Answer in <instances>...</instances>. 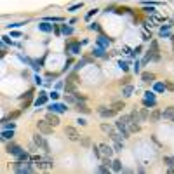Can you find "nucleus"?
<instances>
[{
    "label": "nucleus",
    "mask_w": 174,
    "mask_h": 174,
    "mask_svg": "<svg viewBox=\"0 0 174 174\" xmlns=\"http://www.w3.org/2000/svg\"><path fill=\"white\" fill-rule=\"evenodd\" d=\"M52 167V162L51 160H42L40 158L39 164H37V169H40V171H45V169H51Z\"/></svg>",
    "instance_id": "16"
},
{
    "label": "nucleus",
    "mask_w": 174,
    "mask_h": 174,
    "mask_svg": "<svg viewBox=\"0 0 174 174\" xmlns=\"http://www.w3.org/2000/svg\"><path fill=\"white\" fill-rule=\"evenodd\" d=\"M75 110H77L78 113H91V110L87 108V105H85V101H78L77 105H75Z\"/></svg>",
    "instance_id": "15"
},
{
    "label": "nucleus",
    "mask_w": 174,
    "mask_h": 174,
    "mask_svg": "<svg viewBox=\"0 0 174 174\" xmlns=\"http://www.w3.org/2000/svg\"><path fill=\"white\" fill-rule=\"evenodd\" d=\"M14 129H2V139H12Z\"/></svg>",
    "instance_id": "21"
},
{
    "label": "nucleus",
    "mask_w": 174,
    "mask_h": 174,
    "mask_svg": "<svg viewBox=\"0 0 174 174\" xmlns=\"http://www.w3.org/2000/svg\"><path fill=\"white\" fill-rule=\"evenodd\" d=\"M16 158H18V160H23V162H26V160H32L30 153H28V152H24V150H23L19 155H16Z\"/></svg>",
    "instance_id": "27"
},
{
    "label": "nucleus",
    "mask_w": 174,
    "mask_h": 174,
    "mask_svg": "<svg viewBox=\"0 0 174 174\" xmlns=\"http://www.w3.org/2000/svg\"><path fill=\"white\" fill-rule=\"evenodd\" d=\"M11 37H14V39H19V37H21V32H14V30H12V32H11Z\"/></svg>",
    "instance_id": "50"
},
{
    "label": "nucleus",
    "mask_w": 174,
    "mask_h": 174,
    "mask_svg": "<svg viewBox=\"0 0 174 174\" xmlns=\"http://www.w3.org/2000/svg\"><path fill=\"white\" fill-rule=\"evenodd\" d=\"M44 21H49V23H63L64 18H59V16H47V18H44Z\"/></svg>",
    "instance_id": "28"
},
{
    "label": "nucleus",
    "mask_w": 174,
    "mask_h": 174,
    "mask_svg": "<svg viewBox=\"0 0 174 174\" xmlns=\"http://www.w3.org/2000/svg\"><path fill=\"white\" fill-rule=\"evenodd\" d=\"M5 152H7V153H11V155H14V157H16V155H19L21 152H23V148H21L19 145H16V143H9V145L5 146Z\"/></svg>",
    "instance_id": "8"
},
{
    "label": "nucleus",
    "mask_w": 174,
    "mask_h": 174,
    "mask_svg": "<svg viewBox=\"0 0 174 174\" xmlns=\"http://www.w3.org/2000/svg\"><path fill=\"white\" fill-rule=\"evenodd\" d=\"M52 127H54V125H51L47 120H39V122H37V129H39V132H42L44 136L52 134Z\"/></svg>",
    "instance_id": "4"
},
{
    "label": "nucleus",
    "mask_w": 174,
    "mask_h": 174,
    "mask_svg": "<svg viewBox=\"0 0 174 174\" xmlns=\"http://www.w3.org/2000/svg\"><path fill=\"white\" fill-rule=\"evenodd\" d=\"M2 129H16V124L11 120V122H4L2 124Z\"/></svg>",
    "instance_id": "33"
},
{
    "label": "nucleus",
    "mask_w": 174,
    "mask_h": 174,
    "mask_svg": "<svg viewBox=\"0 0 174 174\" xmlns=\"http://www.w3.org/2000/svg\"><path fill=\"white\" fill-rule=\"evenodd\" d=\"M99 150H101V155H103V157H112V155H113V148L108 146V145H105V143L99 145Z\"/></svg>",
    "instance_id": "14"
},
{
    "label": "nucleus",
    "mask_w": 174,
    "mask_h": 174,
    "mask_svg": "<svg viewBox=\"0 0 174 174\" xmlns=\"http://www.w3.org/2000/svg\"><path fill=\"white\" fill-rule=\"evenodd\" d=\"M80 143H82V146H85V148H87V146L91 145V141H89V137H82V136H80Z\"/></svg>",
    "instance_id": "44"
},
{
    "label": "nucleus",
    "mask_w": 174,
    "mask_h": 174,
    "mask_svg": "<svg viewBox=\"0 0 174 174\" xmlns=\"http://www.w3.org/2000/svg\"><path fill=\"white\" fill-rule=\"evenodd\" d=\"M68 108H66V105H59V103H52V105H49V112H56V113H64Z\"/></svg>",
    "instance_id": "11"
},
{
    "label": "nucleus",
    "mask_w": 174,
    "mask_h": 174,
    "mask_svg": "<svg viewBox=\"0 0 174 174\" xmlns=\"http://www.w3.org/2000/svg\"><path fill=\"white\" fill-rule=\"evenodd\" d=\"M89 61H91V59H87V58H84V59H82V61H78L77 64H75V72H77V70H80V68H82L84 64H87Z\"/></svg>",
    "instance_id": "34"
},
{
    "label": "nucleus",
    "mask_w": 174,
    "mask_h": 174,
    "mask_svg": "<svg viewBox=\"0 0 174 174\" xmlns=\"http://www.w3.org/2000/svg\"><path fill=\"white\" fill-rule=\"evenodd\" d=\"M77 122L80 124V125H85V124H87V120H85V118H78Z\"/></svg>",
    "instance_id": "52"
},
{
    "label": "nucleus",
    "mask_w": 174,
    "mask_h": 174,
    "mask_svg": "<svg viewBox=\"0 0 174 174\" xmlns=\"http://www.w3.org/2000/svg\"><path fill=\"white\" fill-rule=\"evenodd\" d=\"M171 39H173V44H174V37H171Z\"/></svg>",
    "instance_id": "54"
},
{
    "label": "nucleus",
    "mask_w": 174,
    "mask_h": 174,
    "mask_svg": "<svg viewBox=\"0 0 174 174\" xmlns=\"http://www.w3.org/2000/svg\"><path fill=\"white\" fill-rule=\"evenodd\" d=\"M101 131H103V132H106V134H110V132L113 131V127H112L110 124H105V122H103V124H101Z\"/></svg>",
    "instance_id": "31"
},
{
    "label": "nucleus",
    "mask_w": 174,
    "mask_h": 174,
    "mask_svg": "<svg viewBox=\"0 0 174 174\" xmlns=\"http://www.w3.org/2000/svg\"><path fill=\"white\" fill-rule=\"evenodd\" d=\"M112 108H113L117 113H118V112L124 108V101H115V103H112Z\"/></svg>",
    "instance_id": "29"
},
{
    "label": "nucleus",
    "mask_w": 174,
    "mask_h": 174,
    "mask_svg": "<svg viewBox=\"0 0 174 174\" xmlns=\"http://www.w3.org/2000/svg\"><path fill=\"white\" fill-rule=\"evenodd\" d=\"M45 120H47L51 125H54V127H56V125H59V117L56 115V112H49V113L45 115Z\"/></svg>",
    "instance_id": "12"
},
{
    "label": "nucleus",
    "mask_w": 174,
    "mask_h": 174,
    "mask_svg": "<svg viewBox=\"0 0 174 174\" xmlns=\"http://www.w3.org/2000/svg\"><path fill=\"white\" fill-rule=\"evenodd\" d=\"M12 169L16 171V173H19V174H30V173H33L35 169L32 167V162L30 160H26V162H23V160H16L14 162V165H12Z\"/></svg>",
    "instance_id": "2"
},
{
    "label": "nucleus",
    "mask_w": 174,
    "mask_h": 174,
    "mask_svg": "<svg viewBox=\"0 0 174 174\" xmlns=\"http://www.w3.org/2000/svg\"><path fill=\"white\" fill-rule=\"evenodd\" d=\"M32 97H33V89H30V91H28V92L24 94V103H23V108H21V110H24V108H26V106L30 105Z\"/></svg>",
    "instance_id": "20"
},
{
    "label": "nucleus",
    "mask_w": 174,
    "mask_h": 174,
    "mask_svg": "<svg viewBox=\"0 0 174 174\" xmlns=\"http://www.w3.org/2000/svg\"><path fill=\"white\" fill-rule=\"evenodd\" d=\"M39 30L44 33H51V32H54V24H49V21H42L39 23Z\"/></svg>",
    "instance_id": "13"
},
{
    "label": "nucleus",
    "mask_w": 174,
    "mask_h": 174,
    "mask_svg": "<svg viewBox=\"0 0 174 174\" xmlns=\"http://www.w3.org/2000/svg\"><path fill=\"white\" fill-rule=\"evenodd\" d=\"M145 99H155V92L153 91H146L145 92Z\"/></svg>",
    "instance_id": "47"
},
{
    "label": "nucleus",
    "mask_w": 174,
    "mask_h": 174,
    "mask_svg": "<svg viewBox=\"0 0 174 174\" xmlns=\"http://www.w3.org/2000/svg\"><path fill=\"white\" fill-rule=\"evenodd\" d=\"M92 153H94V157H96V158H103V155H101V150H99V146H96V145L92 146Z\"/></svg>",
    "instance_id": "37"
},
{
    "label": "nucleus",
    "mask_w": 174,
    "mask_h": 174,
    "mask_svg": "<svg viewBox=\"0 0 174 174\" xmlns=\"http://www.w3.org/2000/svg\"><path fill=\"white\" fill-rule=\"evenodd\" d=\"M139 66H141V64H139V61L136 59V63H134V72L136 73H139Z\"/></svg>",
    "instance_id": "51"
},
{
    "label": "nucleus",
    "mask_w": 174,
    "mask_h": 174,
    "mask_svg": "<svg viewBox=\"0 0 174 174\" xmlns=\"http://www.w3.org/2000/svg\"><path fill=\"white\" fill-rule=\"evenodd\" d=\"M132 92H134V85H125V87H124V91H122V94H124L125 97L132 96Z\"/></svg>",
    "instance_id": "26"
},
{
    "label": "nucleus",
    "mask_w": 174,
    "mask_h": 174,
    "mask_svg": "<svg viewBox=\"0 0 174 174\" xmlns=\"http://www.w3.org/2000/svg\"><path fill=\"white\" fill-rule=\"evenodd\" d=\"M115 127L118 129V131H120V134L124 136V137H129V136H131V131H129V127H127V125H125V122H122L120 118H118V120L115 122Z\"/></svg>",
    "instance_id": "7"
},
{
    "label": "nucleus",
    "mask_w": 174,
    "mask_h": 174,
    "mask_svg": "<svg viewBox=\"0 0 174 174\" xmlns=\"http://www.w3.org/2000/svg\"><path fill=\"white\" fill-rule=\"evenodd\" d=\"M61 32H63V35H66V37H70V35L73 33V28H72L70 24H61Z\"/></svg>",
    "instance_id": "24"
},
{
    "label": "nucleus",
    "mask_w": 174,
    "mask_h": 174,
    "mask_svg": "<svg viewBox=\"0 0 174 174\" xmlns=\"http://www.w3.org/2000/svg\"><path fill=\"white\" fill-rule=\"evenodd\" d=\"M162 117H164L165 120H174V106H169V108H165V110L162 112Z\"/></svg>",
    "instance_id": "17"
},
{
    "label": "nucleus",
    "mask_w": 174,
    "mask_h": 174,
    "mask_svg": "<svg viewBox=\"0 0 174 174\" xmlns=\"http://www.w3.org/2000/svg\"><path fill=\"white\" fill-rule=\"evenodd\" d=\"M137 54H141V45H137V47H136L134 51H132V54H131V56L134 58V56H137Z\"/></svg>",
    "instance_id": "48"
},
{
    "label": "nucleus",
    "mask_w": 174,
    "mask_h": 174,
    "mask_svg": "<svg viewBox=\"0 0 174 174\" xmlns=\"http://www.w3.org/2000/svg\"><path fill=\"white\" fill-rule=\"evenodd\" d=\"M28 21H19V23H11V24H5L9 30H14V28H19V26H23V24H26Z\"/></svg>",
    "instance_id": "30"
},
{
    "label": "nucleus",
    "mask_w": 174,
    "mask_h": 174,
    "mask_svg": "<svg viewBox=\"0 0 174 174\" xmlns=\"http://www.w3.org/2000/svg\"><path fill=\"white\" fill-rule=\"evenodd\" d=\"M92 56H96V58H106V54H105V47L96 45V47L92 49Z\"/></svg>",
    "instance_id": "18"
},
{
    "label": "nucleus",
    "mask_w": 174,
    "mask_h": 174,
    "mask_svg": "<svg viewBox=\"0 0 174 174\" xmlns=\"http://www.w3.org/2000/svg\"><path fill=\"white\" fill-rule=\"evenodd\" d=\"M80 45H82V44L77 42V40L72 42V44H68V45H66V52H70V54H80Z\"/></svg>",
    "instance_id": "9"
},
{
    "label": "nucleus",
    "mask_w": 174,
    "mask_h": 174,
    "mask_svg": "<svg viewBox=\"0 0 174 174\" xmlns=\"http://www.w3.org/2000/svg\"><path fill=\"white\" fill-rule=\"evenodd\" d=\"M160 59V54H158V44L157 40H152L150 42V49L146 51V56L143 59V64H146L148 61H158Z\"/></svg>",
    "instance_id": "1"
},
{
    "label": "nucleus",
    "mask_w": 174,
    "mask_h": 174,
    "mask_svg": "<svg viewBox=\"0 0 174 174\" xmlns=\"http://www.w3.org/2000/svg\"><path fill=\"white\" fill-rule=\"evenodd\" d=\"M82 5H84V4H82V2H78V4H75V5L68 7V11H70V12H77V11L80 9V7H82Z\"/></svg>",
    "instance_id": "39"
},
{
    "label": "nucleus",
    "mask_w": 174,
    "mask_h": 174,
    "mask_svg": "<svg viewBox=\"0 0 174 174\" xmlns=\"http://www.w3.org/2000/svg\"><path fill=\"white\" fill-rule=\"evenodd\" d=\"M96 45L108 49V45H110V39H108V37H105L103 33H99V35H97V39H96Z\"/></svg>",
    "instance_id": "10"
},
{
    "label": "nucleus",
    "mask_w": 174,
    "mask_h": 174,
    "mask_svg": "<svg viewBox=\"0 0 174 174\" xmlns=\"http://www.w3.org/2000/svg\"><path fill=\"white\" fill-rule=\"evenodd\" d=\"M35 84H39V85L42 84V78H40L39 75H35Z\"/></svg>",
    "instance_id": "53"
},
{
    "label": "nucleus",
    "mask_w": 174,
    "mask_h": 174,
    "mask_svg": "<svg viewBox=\"0 0 174 174\" xmlns=\"http://www.w3.org/2000/svg\"><path fill=\"white\" fill-rule=\"evenodd\" d=\"M47 92H40V96L35 99V106H42V105H45V101H47Z\"/></svg>",
    "instance_id": "19"
},
{
    "label": "nucleus",
    "mask_w": 174,
    "mask_h": 174,
    "mask_svg": "<svg viewBox=\"0 0 174 174\" xmlns=\"http://www.w3.org/2000/svg\"><path fill=\"white\" fill-rule=\"evenodd\" d=\"M118 68H120L122 72H127V70H129V63H127V61H118Z\"/></svg>",
    "instance_id": "32"
},
{
    "label": "nucleus",
    "mask_w": 174,
    "mask_h": 174,
    "mask_svg": "<svg viewBox=\"0 0 174 174\" xmlns=\"http://www.w3.org/2000/svg\"><path fill=\"white\" fill-rule=\"evenodd\" d=\"M89 30H92V32H101V26H99V23H91V24H89Z\"/></svg>",
    "instance_id": "40"
},
{
    "label": "nucleus",
    "mask_w": 174,
    "mask_h": 174,
    "mask_svg": "<svg viewBox=\"0 0 174 174\" xmlns=\"http://www.w3.org/2000/svg\"><path fill=\"white\" fill-rule=\"evenodd\" d=\"M97 171H99V173H110V165L103 164V165H99V167H97Z\"/></svg>",
    "instance_id": "43"
},
{
    "label": "nucleus",
    "mask_w": 174,
    "mask_h": 174,
    "mask_svg": "<svg viewBox=\"0 0 174 174\" xmlns=\"http://www.w3.org/2000/svg\"><path fill=\"white\" fill-rule=\"evenodd\" d=\"M49 97H51L52 101H56V99L59 97V92L58 91H51V92H49Z\"/></svg>",
    "instance_id": "45"
},
{
    "label": "nucleus",
    "mask_w": 174,
    "mask_h": 174,
    "mask_svg": "<svg viewBox=\"0 0 174 174\" xmlns=\"http://www.w3.org/2000/svg\"><path fill=\"white\" fill-rule=\"evenodd\" d=\"M112 171H115V173H120V171H124V167H122V162L117 158L112 162Z\"/></svg>",
    "instance_id": "22"
},
{
    "label": "nucleus",
    "mask_w": 174,
    "mask_h": 174,
    "mask_svg": "<svg viewBox=\"0 0 174 174\" xmlns=\"http://www.w3.org/2000/svg\"><path fill=\"white\" fill-rule=\"evenodd\" d=\"M155 91H157V92H164V91H165V85L158 82V84H155Z\"/></svg>",
    "instance_id": "42"
},
{
    "label": "nucleus",
    "mask_w": 174,
    "mask_h": 174,
    "mask_svg": "<svg viewBox=\"0 0 174 174\" xmlns=\"http://www.w3.org/2000/svg\"><path fill=\"white\" fill-rule=\"evenodd\" d=\"M97 12H99L97 9H92V11H89V12H87V16H85V21H91V18H92V16H96Z\"/></svg>",
    "instance_id": "41"
},
{
    "label": "nucleus",
    "mask_w": 174,
    "mask_h": 174,
    "mask_svg": "<svg viewBox=\"0 0 174 174\" xmlns=\"http://www.w3.org/2000/svg\"><path fill=\"white\" fill-rule=\"evenodd\" d=\"M146 14H155L157 11H155V5H145V9H143Z\"/></svg>",
    "instance_id": "38"
},
{
    "label": "nucleus",
    "mask_w": 174,
    "mask_h": 174,
    "mask_svg": "<svg viewBox=\"0 0 174 174\" xmlns=\"http://www.w3.org/2000/svg\"><path fill=\"white\" fill-rule=\"evenodd\" d=\"M61 33H63V32L59 30V26H58V24H54V35H56V37H59Z\"/></svg>",
    "instance_id": "49"
},
{
    "label": "nucleus",
    "mask_w": 174,
    "mask_h": 174,
    "mask_svg": "<svg viewBox=\"0 0 174 174\" xmlns=\"http://www.w3.org/2000/svg\"><path fill=\"white\" fill-rule=\"evenodd\" d=\"M160 117H162V112H160V110H153V112L150 113V122H158Z\"/></svg>",
    "instance_id": "23"
},
{
    "label": "nucleus",
    "mask_w": 174,
    "mask_h": 174,
    "mask_svg": "<svg viewBox=\"0 0 174 174\" xmlns=\"http://www.w3.org/2000/svg\"><path fill=\"white\" fill-rule=\"evenodd\" d=\"M97 113L101 115V118H110V117L115 115L117 112L112 108V106H110V108H106V106H99V108H97Z\"/></svg>",
    "instance_id": "6"
},
{
    "label": "nucleus",
    "mask_w": 174,
    "mask_h": 174,
    "mask_svg": "<svg viewBox=\"0 0 174 174\" xmlns=\"http://www.w3.org/2000/svg\"><path fill=\"white\" fill-rule=\"evenodd\" d=\"M141 80H143V82H153L155 75H153V73H150V72H145V73L141 75Z\"/></svg>",
    "instance_id": "25"
},
{
    "label": "nucleus",
    "mask_w": 174,
    "mask_h": 174,
    "mask_svg": "<svg viewBox=\"0 0 174 174\" xmlns=\"http://www.w3.org/2000/svg\"><path fill=\"white\" fill-rule=\"evenodd\" d=\"M33 143L39 146V148H42L44 152H51V148H49V143L44 139V136H42V132H39V134H33Z\"/></svg>",
    "instance_id": "3"
},
{
    "label": "nucleus",
    "mask_w": 174,
    "mask_h": 174,
    "mask_svg": "<svg viewBox=\"0 0 174 174\" xmlns=\"http://www.w3.org/2000/svg\"><path fill=\"white\" fill-rule=\"evenodd\" d=\"M19 115H21V110H18V112H12V113L7 117V118H9V120H14V118H18Z\"/></svg>",
    "instance_id": "46"
},
{
    "label": "nucleus",
    "mask_w": 174,
    "mask_h": 174,
    "mask_svg": "<svg viewBox=\"0 0 174 174\" xmlns=\"http://www.w3.org/2000/svg\"><path fill=\"white\" fill-rule=\"evenodd\" d=\"M64 136H66L68 139H72V141H78V139H80L78 131L75 127H72V125H66V127H64Z\"/></svg>",
    "instance_id": "5"
},
{
    "label": "nucleus",
    "mask_w": 174,
    "mask_h": 174,
    "mask_svg": "<svg viewBox=\"0 0 174 174\" xmlns=\"http://www.w3.org/2000/svg\"><path fill=\"white\" fill-rule=\"evenodd\" d=\"M143 105H145V106H150V108H153L155 105H157V101H155V99H143Z\"/></svg>",
    "instance_id": "36"
},
{
    "label": "nucleus",
    "mask_w": 174,
    "mask_h": 174,
    "mask_svg": "<svg viewBox=\"0 0 174 174\" xmlns=\"http://www.w3.org/2000/svg\"><path fill=\"white\" fill-rule=\"evenodd\" d=\"M164 162H165L171 169H174V157H164Z\"/></svg>",
    "instance_id": "35"
}]
</instances>
